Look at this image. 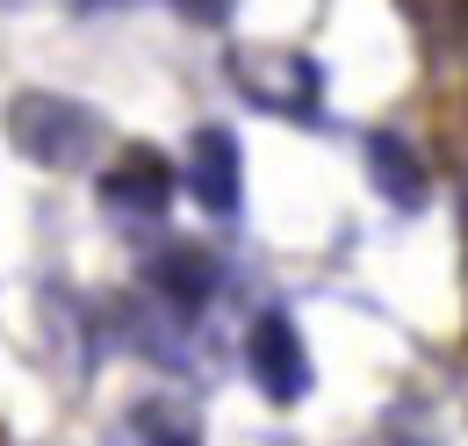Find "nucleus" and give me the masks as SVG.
Wrapping results in <instances>:
<instances>
[{"label":"nucleus","instance_id":"obj_1","mask_svg":"<svg viewBox=\"0 0 468 446\" xmlns=\"http://www.w3.org/2000/svg\"><path fill=\"white\" fill-rule=\"evenodd\" d=\"M7 144L29 159V166H51V173H80L109 152V122L72 101V94H51V87H29L7 101Z\"/></svg>","mask_w":468,"mask_h":446},{"label":"nucleus","instance_id":"obj_2","mask_svg":"<svg viewBox=\"0 0 468 446\" xmlns=\"http://www.w3.org/2000/svg\"><path fill=\"white\" fill-rule=\"evenodd\" d=\"M231 80H238V94H245L252 109L295 115V122H310L317 101H324V72H317V58L282 51V44H238V51H231Z\"/></svg>","mask_w":468,"mask_h":446},{"label":"nucleus","instance_id":"obj_3","mask_svg":"<svg viewBox=\"0 0 468 446\" xmlns=\"http://www.w3.org/2000/svg\"><path fill=\"white\" fill-rule=\"evenodd\" d=\"M245 367H252V382L274 396V403H303L310 396V345H303L289 310H267L245 332Z\"/></svg>","mask_w":468,"mask_h":446},{"label":"nucleus","instance_id":"obj_4","mask_svg":"<svg viewBox=\"0 0 468 446\" xmlns=\"http://www.w3.org/2000/svg\"><path fill=\"white\" fill-rule=\"evenodd\" d=\"M166 202H174V166L159 152H122V159H109V173H101V209L109 217L159 223Z\"/></svg>","mask_w":468,"mask_h":446},{"label":"nucleus","instance_id":"obj_5","mask_svg":"<svg viewBox=\"0 0 468 446\" xmlns=\"http://www.w3.org/2000/svg\"><path fill=\"white\" fill-rule=\"evenodd\" d=\"M187 187L209 217H238V195H245V159H238V137L202 122L187 137Z\"/></svg>","mask_w":468,"mask_h":446},{"label":"nucleus","instance_id":"obj_6","mask_svg":"<svg viewBox=\"0 0 468 446\" xmlns=\"http://www.w3.org/2000/svg\"><path fill=\"white\" fill-rule=\"evenodd\" d=\"M152 288H159L166 303H180V310H202V303L224 288V267H217L202 245H166V252L152 260Z\"/></svg>","mask_w":468,"mask_h":446},{"label":"nucleus","instance_id":"obj_7","mask_svg":"<svg viewBox=\"0 0 468 446\" xmlns=\"http://www.w3.org/2000/svg\"><path fill=\"white\" fill-rule=\"evenodd\" d=\"M367 180H375L397 209H418V202H425V187H432V180H425V159L410 152L404 137H389V130H375V137H367Z\"/></svg>","mask_w":468,"mask_h":446},{"label":"nucleus","instance_id":"obj_8","mask_svg":"<svg viewBox=\"0 0 468 446\" xmlns=\"http://www.w3.org/2000/svg\"><path fill=\"white\" fill-rule=\"evenodd\" d=\"M137 432H144V446H202L195 425H187L180 410H166V403H144V410H137Z\"/></svg>","mask_w":468,"mask_h":446},{"label":"nucleus","instance_id":"obj_9","mask_svg":"<svg viewBox=\"0 0 468 446\" xmlns=\"http://www.w3.org/2000/svg\"><path fill=\"white\" fill-rule=\"evenodd\" d=\"M180 15H187V22H224V15H231L238 0H174Z\"/></svg>","mask_w":468,"mask_h":446},{"label":"nucleus","instance_id":"obj_10","mask_svg":"<svg viewBox=\"0 0 468 446\" xmlns=\"http://www.w3.org/2000/svg\"><path fill=\"white\" fill-rule=\"evenodd\" d=\"M80 15H116V7H137V0H72Z\"/></svg>","mask_w":468,"mask_h":446}]
</instances>
